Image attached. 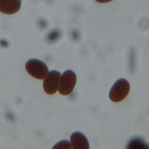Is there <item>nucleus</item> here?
<instances>
[{
	"label": "nucleus",
	"mask_w": 149,
	"mask_h": 149,
	"mask_svg": "<svg viewBox=\"0 0 149 149\" xmlns=\"http://www.w3.org/2000/svg\"><path fill=\"white\" fill-rule=\"evenodd\" d=\"M76 76L71 70H66L61 76L58 90L61 94L66 95L70 94L76 84Z\"/></svg>",
	"instance_id": "nucleus-3"
},
{
	"label": "nucleus",
	"mask_w": 149,
	"mask_h": 149,
	"mask_svg": "<svg viewBox=\"0 0 149 149\" xmlns=\"http://www.w3.org/2000/svg\"><path fill=\"white\" fill-rule=\"evenodd\" d=\"M61 73L56 70H51L47 73L43 81L44 91L49 95L56 93L59 87Z\"/></svg>",
	"instance_id": "nucleus-4"
},
{
	"label": "nucleus",
	"mask_w": 149,
	"mask_h": 149,
	"mask_svg": "<svg viewBox=\"0 0 149 149\" xmlns=\"http://www.w3.org/2000/svg\"><path fill=\"white\" fill-rule=\"evenodd\" d=\"M20 7L21 0H0V12L4 14H14Z\"/></svg>",
	"instance_id": "nucleus-5"
},
{
	"label": "nucleus",
	"mask_w": 149,
	"mask_h": 149,
	"mask_svg": "<svg viewBox=\"0 0 149 149\" xmlns=\"http://www.w3.org/2000/svg\"><path fill=\"white\" fill-rule=\"evenodd\" d=\"M27 72L37 79H43L48 73V68L47 65L42 61L37 59L28 60L25 65Z\"/></svg>",
	"instance_id": "nucleus-2"
},
{
	"label": "nucleus",
	"mask_w": 149,
	"mask_h": 149,
	"mask_svg": "<svg viewBox=\"0 0 149 149\" xmlns=\"http://www.w3.org/2000/svg\"><path fill=\"white\" fill-rule=\"evenodd\" d=\"M72 145L71 143L68 140H62L57 143L52 148H57V149H69L71 148Z\"/></svg>",
	"instance_id": "nucleus-7"
},
{
	"label": "nucleus",
	"mask_w": 149,
	"mask_h": 149,
	"mask_svg": "<svg viewBox=\"0 0 149 149\" xmlns=\"http://www.w3.org/2000/svg\"><path fill=\"white\" fill-rule=\"evenodd\" d=\"M95 1L99 2V3H107V2H111L113 0H95Z\"/></svg>",
	"instance_id": "nucleus-8"
},
{
	"label": "nucleus",
	"mask_w": 149,
	"mask_h": 149,
	"mask_svg": "<svg viewBox=\"0 0 149 149\" xmlns=\"http://www.w3.org/2000/svg\"><path fill=\"white\" fill-rule=\"evenodd\" d=\"M70 143L74 149H88L89 143L84 134L79 132H73L70 136Z\"/></svg>",
	"instance_id": "nucleus-6"
},
{
	"label": "nucleus",
	"mask_w": 149,
	"mask_h": 149,
	"mask_svg": "<svg viewBox=\"0 0 149 149\" xmlns=\"http://www.w3.org/2000/svg\"><path fill=\"white\" fill-rule=\"evenodd\" d=\"M130 90V84L125 79L116 80L111 87L109 96L110 100L115 102L122 101L127 95Z\"/></svg>",
	"instance_id": "nucleus-1"
}]
</instances>
